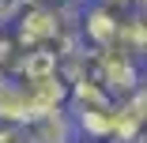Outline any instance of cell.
Wrapping results in <instances>:
<instances>
[{"label": "cell", "instance_id": "cell-6", "mask_svg": "<svg viewBox=\"0 0 147 143\" xmlns=\"http://www.w3.org/2000/svg\"><path fill=\"white\" fill-rule=\"evenodd\" d=\"M140 8H147V0H140Z\"/></svg>", "mask_w": 147, "mask_h": 143}, {"label": "cell", "instance_id": "cell-4", "mask_svg": "<svg viewBox=\"0 0 147 143\" xmlns=\"http://www.w3.org/2000/svg\"><path fill=\"white\" fill-rule=\"evenodd\" d=\"M0 143H38L30 124H0Z\"/></svg>", "mask_w": 147, "mask_h": 143}, {"label": "cell", "instance_id": "cell-1", "mask_svg": "<svg viewBox=\"0 0 147 143\" xmlns=\"http://www.w3.org/2000/svg\"><path fill=\"white\" fill-rule=\"evenodd\" d=\"M30 132L38 143H68L76 139V121H72V109H53V113H42L38 121H30Z\"/></svg>", "mask_w": 147, "mask_h": 143}, {"label": "cell", "instance_id": "cell-7", "mask_svg": "<svg viewBox=\"0 0 147 143\" xmlns=\"http://www.w3.org/2000/svg\"><path fill=\"white\" fill-rule=\"evenodd\" d=\"M68 143H83V139H68Z\"/></svg>", "mask_w": 147, "mask_h": 143}, {"label": "cell", "instance_id": "cell-3", "mask_svg": "<svg viewBox=\"0 0 147 143\" xmlns=\"http://www.w3.org/2000/svg\"><path fill=\"white\" fill-rule=\"evenodd\" d=\"M132 38H136V53L143 56V64H147V8H140L132 15Z\"/></svg>", "mask_w": 147, "mask_h": 143}, {"label": "cell", "instance_id": "cell-5", "mask_svg": "<svg viewBox=\"0 0 147 143\" xmlns=\"http://www.w3.org/2000/svg\"><path fill=\"white\" fill-rule=\"evenodd\" d=\"M94 4L109 8V11H121V15H136L140 11V0H94Z\"/></svg>", "mask_w": 147, "mask_h": 143}, {"label": "cell", "instance_id": "cell-2", "mask_svg": "<svg viewBox=\"0 0 147 143\" xmlns=\"http://www.w3.org/2000/svg\"><path fill=\"white\" fill-rule=\"evenodd\" d=\"M15 60H19V45H15V38H11V30L0 26V83L15 72Z\"/></svg>", "mask_w": 147, "mask_h": 143}]
</instances>
